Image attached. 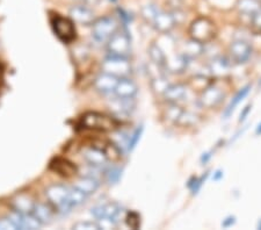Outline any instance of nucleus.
I'll return each instance as SVG.
<instances>
[{
    "instance_id": "f257e3e1",
    "label": "nucleus",
    "mask_w": 261,
    "mask_h": 230,
    "mask_svg": "<svg viewBox=\"0 0 261 230\" xmlns=\"http://www.w3.org/2000/svg\"><path fill=\"white\" fill-rule=\"evenodd\" d=\"M188 33L191 39L205 44L216 37L217 28L212 19L207 18V16H199L191 23Z\"/></svg>"
},
{
    "instance_id": "f03ea898",
    "label": "nucleus",
    "mask_w": 261,
    "mask_h": 230,
    "mask_svg": "<svg viewBox=\"0 0 261 230\" xmlns=\"http://www.w3.org/2000/svg\"><path fill=\"white\" fill-rule=\"evenodd\" d=\"M82 125L86 129L100 132H113L119 125V122L112 116L98 112H88L82 118Z\"/></svg>"
},
{
    "instance_id": "7ed1b4c3",
    "label": "nucleus",
    "mask_w": 261,
    "mask_h": 230,
    "mask_svg": "<svg viewBox=\"0 0 261 230\" xmlns=\"http://www.w3.org/2000/svg\"><path fill=\"white\" fill-rule=\"evenodd\" d=\"M117 31H119V24L112 16H102V18L95 19L92 23V36L96 42L102 44H106Z\"/></svg>"
},
{
    "instance_id": "20e7f679",
    "label": "nucleus",
    "mask_w": 261,
    "mask_h": 230,
    "mask_svg": "<svg viewBox=\"0 0 261 230\" xmlns=\"http://www.w3.org/2000/svg\"><path fill=\"white\" fill-rule=\"evenodd\" d=\"M69 193L70 187L57 184V185H51L47 188L45 196H47L49 202L53 205V207L57 209V212L65 214L72 209L69 203Z\"/></svg>"
},
{
    "instance_id": "39448f33",
    "label": "nucleus",
    "mask_w": 261,
    "mask_h": 230,
    "mask_svg": "<svg viewBox=\"0 0 261 230\" xmlns=\"http://www.w3.org/2000/svg\"><path fill=\"white\" fill-rule=\"evenodd\" d=\"M101 69H102L103 72H107L119 79L129 77L133 71L129 58L111 55L105 58L102 64H101Z\"/></svg>"
},
{
    "instance_id": "423d86ee",
    "label": "nucleus",
    "mask_w": 261,
    "mask_h": 230,
    "mask_svg": "<svg viewBox=\"0 0 261 230\" xmlns=\"http://www.w3.org/2000/svg\"><path fill=\"white\" fill-rule=\"evenodd\" d=\"M91 214L93 215L95 219H108L114 222L116 225L119 224L122 219H124L125 211L121 205L116 202H106L96 205V206L92 207Z\"/></svg>"
},
{
    "instance_id": "0eeeda50",
    "label": "nucleus",
    "mask_w": 261,
    "mask_h": 230,
    "mask_svg": "<svg viewBox=\"0 0 261 230\" xmlns=\"http://www.w3.org/2000/svg\"><path fill=\"white\" fill-rule=\"evenodd\" d=\"M106 49L108 55L129 58L130 52H132L130 37L127 34H124V33H120L117 31L115 34L108 40L106 43Z\"/></svg>"
},
{
    "instance_id": "6e6552de",
    "label": "nucleus",
    "mask_w": 261,
    "mask_h": 230,
    "mask_svg": "<svg viewBox=\"0 0 261 230\" xmlns=\"http://www.w3.org/2000/svg\"><path fill=\"white\" fill-rule=\"evenodd\" d=\"M53 28L56 36L64 43H71L77 37L73 21L69 18L56 14L53 18Z\"/></svg>"
},
{
    "instance_id": "1a4fd4ad",
    "label": "nucleus",
    "mask_w": 261,
    "mask_h": 230,
    "mask_svg": "<svg viewBox=\"0 0 261 230\" xmlns=\"http://www.w3.org/2000/svg\"><path fill=\"white\" fill-rule=\"evenodd\" d=\"M225 98V93L221 87L215 85V84H210V85L200 92L199 97V105L202 108H207V110H212V108L217 107L218 105L223 103Z\"/></svg>"
},
{
    "instance_id": "9d476101",
    "label": "nucleus",
    "mask_w": 261,
    "mask_h": 230,
    "mask_svg": "<svg viewBox=\"0 0 261 230\" xmlns=\"http://www.w3.org/2000/svg\"><path fill=\"white\" fill-rule=\"evenodd\" d=\"M230 60L237 64L246 63L252 55V47L248 42L244 40H236L230 44L229 48Z\"/></svg>"
},
{
    "instance_id": "9b49d317",
    "label": "nucleus",
    "mask_w": 261,
    "mask_h": 230,
    "mask_svg": "<svg viewBox=\"0 0 261 230\" xmlns=\"http://www.w3.org/2000/svg\"><path fill=\"white\" fill-rule=\"evenodd\" d=\"M151 24H152L153 28L157 32L162 33V34H168V33H171L174 29L176 24V20L171 12L159 10V12L157 13V15H155V18Z\"/></svg>"
},
{
    "instance_id": "f8f14e48",
    "label": "nucleus",
    "mask_w": 261,
    "mask_h": 230,
    "mask_svg": "<svg viewBox=\"0 0 261 230\" xmlns=\"http://www.w3.org/2000/svg\"><path fill=\"white\" fill-rule=\"evenodd\" d=\"M138 92V86L137 84L135 83L132 78L124 77L120 78L119 82H117V85L115 87L113 94L117 98L122 99H132L136 97Z\"/></svg>"
},
{
    "instance_id": "ddd939ff",
    "label": "nucleus",
    "mask_w": 261,
    "mask_h": 230,
    "mask_svg": "<svg viewBox=\"0 0 261 230\" xmlns=\"http://www.w3.org/2000/svg\"><path fill=\"white\" fill-rule=\"evenodd\" d=\"M70 16L73 22L85 24V26L92 24L95 20L94 12L92 11L90 7H87L85 5H75L73 7H71Z\"/></svg>"
},
{
    "instance_id": "4468645a",
    "label": "nucleus",
    "mask_w": 261,
    "mask_h": 230,
    "mask_svg": "<svg viewBox=\"0 0 261 230\" xmlns=\"http://www.w3.org/2000/svg\"><path fill=\"white\" fill-rule=\"evenodd\" d=\"M119 82L116 78L107 72H101L98 77L94 79V89L101 94H111L114 92L115 87Z\"/></svg>"
},
{
    "instance_id": "2eb2a0df",
    "label": "nucleus",
    "mask_w": 261,
    "mask_h": 230,
    "mask_svg": "<svg viewBox=\"0 0 261 230\" xmlns=\"http://www.w3.org/2000/svg\"><path fill=\"white\" fill-rule=\"evenodd\" d=\"M50 170L54 172L62 175V177H73L77 173V166H75L72 162L63 157H56L54 158L50 163Z\"/></svg>"
},
{
    "instance_id": "dca6fc26",
    "label": "nucleus",
    "mask_w": 261,
    "mask_h": 230,
    "mask_svg": "<svg viewBox=\"0 0 261 230\" xmlns=\"http://www.w3.org/2000/svg\"><path fill=\"white\" fill-rule=\"evenodd\" d=\"M188 62L189 61L181 53L174 54L170 57L166 56L164 71L168 73H182L187 69Z\"/></svg>"
},
{
    "instance_id": "f3484780",
    "label": "nucleus",
    "mask_w": 261,
    "mask_h": 230,
    "mask_svg": "<svg viewBox=\"0 0 261 230\" xmlns=\"http://www.w3.org/2000/svg\"><path fill=\"white\" fill-rule=\"evenodd\" d=\"M187 93V87L185 84H170L162 97L167 104H178L185 98Z\"/></svg>"
},
{
    "instance_id": "a211bd4d",
    "label": "nucleus",
    "mask_w": 261,
    "mask_h": 230,
    "mask_svg": "<svg viewBox=\"0 0 261 230\" xmlns=\"http://www.w3.org/2000/svg\"><path fill=\"white\" fill-rule=\"evenodd\" d=\"M231 60L225 56H216L209 62L208 68L214 76H224L231 68Z\"/></svg>"
},
{
    "instance_id": "6ab92c4d",
    "label": "nucleus",
    "mask_w": 261,
    "mask_h": 230,
    "mask_svg": "<svg viewBox=\"0 0 261 230\" xmlns=\"http://www.w3.org/2000/svg\"><path fill=\"white\" fill-rule=\"evenodd\" d=\"M181 54H182L188 61L196 60V58H199L204 54V44L191 39L184 43Z\"/></svg>"
},
{
    "instance_id": "aec40b11",
    "label": "nucleus",
    "mask_w": 261,
    "mask_h": 230,
    "mask_svg": "<svg viewBox=\"0 0 261 230\" xmlns=\"http://www.w3.org/2000/svg\"><path fill=\"white\" fill-rule=\"evenodd\" d=\"M84 158H85L88 164L95 167H102L107 164V157L102 150H100L95 146H91L85 150L84 152Z\"/></svg>"
},
{
    "instance_id": "412c9836",
    "label": "nucleus",
    "mask_w": 261,
    "mask_h": 230,
    "mask_svg": "<svg viewBox=\"0 0 261 230\" xmlns=\"http://www.w3.org/2000/svg\"><path fill=\"white\" fill-rule=\"evenodd\" d=\"M135 98L132 99H122V98H117L113 100L109 105L111 107V111H113L117 115H128L135 110Z\"/></svg>"
},
{
    "instance_id": "4be33fe9",
    "label": "nucleus",
    "mask_w": 261,
    "mask_h": 230,
    "mask_svg": "<svg viewBox=\"0 0 261 230\" xmlns=\"http://www.w3.org/2000/svg\"><path fill=\"white\" fill-rule=\"evenodd\" d=\"M99 181L94 177H91V175H85V177H82L75 181L73 187L78 188L79 191H82L83 193L86 195H91L96 192L99 188Z\"/></svg>"
},
{
    "instance_id": "5701e85b",
    "label": "nucleus",
    "mask_w": 261,
    "mask_h": 230,
    "mask_svg": "<svg viewBox=\"0 0 261 230\" xmlns=\"http://www.w3.org/2000/svg\"><path fill=\"white\" fill-rule=\"evenodd\" d=\"M238 12L241 14L251 16L261 11V3L259 0H237L236 4Z\"/></svg>"
},
{
    "instance_id": "b1692460",
    "label": "nucleus",
    "mask_w": 261,
    "mask_h": 230,
    "mask_svg": "<svg viewBox=\"0 0 261 230\" xmlns=\"http://www.w3.org/2000/svg\"><path fill=\"white\" fill-rule=\"evenodd\" d=\"M33 214L37 217L42 224H48L54 219L53 208L45 203H35L33 208Z\"/></svg>"
},
{
    "instance_id": "393cba45",
    "label": "nucleus",
    "mask_w": 261,
    "mask_h": 230,
    "mask_svg": "<svg viewBox=\"0 0 261 230\" xmlns=\"http://www.w3.org/2000/svg\"><path fill=\"white\" fill-rule=\"evenodd\" d=\"M250 91H251V85H246V86H244L243 89L239 90L237 93H236V95L232 98V100H231V103L229 104V106L225 108L224 114H223V115H224V119H228L229 116L232 114L234 108L238 106L239 103L243 101V100L247 97V94L250 93Z\"/></svg>"
},
{
    "instance_id": "a878e982",
    "label": "nucleus",
    "mask_w": 261,
    "mask_h": 230,
    "mask_svg": "<svg viewBox=\"0 0 261 230\" xmlns=\"http://www.w3.org/2000/svg\"><path fill=\"white\" fill-rule=\"evenodd\" d=\"M147 52H149L151 62H152L155 66H159V68L164 70V65H165L166 61V55L165 53H164V50L159 47L158 44L151 43Z\"/></svg>"
},
{
    "instance_id": "bb28decb",
    "label": "nucleus",
    "mask_w": 261,
    "mask_h": 230,
    "mask_svg": "<svg viewBox=\"0 0 261 230\" xmlns=\"http://www.w3.org/2000/svg\"><path fill=\"white\" fill-rule=\"evenodd\" d=\"M35 202L26 195H20L13 201L14 211L19 213H33V208Z\"/></svg>"
},
{
    "instance_id": "cd10ccee",
    "label": "nucleus",
    "mask_w": 261,
    "mask_h": 230,
    "mask_svg": "<svg viewBox=\"0 0 261 230\" xmlns=\"http://www.w3.org/2000/svg\"><path fill=\"white\" fill-rule=\"evenodd\" d=\"M168 86H170V82L164 74H158L151 79V90L155 95H163Z\"/></svg>"
},
{
    "instance_id": "c85d7f7f",
    "label": "nucleus",
    "mask_w": 261,
    "mask_h": 230,
    "mask_svg": "<svg viewBox=\"0 0 261 230\" xmlns=\"http://www.w3.org/2000/svg\"><path fill=\"white\" fill-rule=\"evenodd\" d=\"M184 112V108L180 106L178 104H170L168 105V107L166 108L165 111H164V118H165L166 121L168 122H172V123H176L178 122L179 118L182 114Z\"/></svg>"
},
{
    "instance_id": "c756f323",
    "label": "nucleus",
    "mask_w": 261,
    "mask_h": 230,
    "mask_svg": "<svg viewBox=\"0 0 261 230\" xmlns=\"http://www.w3.org/2000/svg\"><path fill=\"white\" fill-rule=\"evenodd\" d=\"M87 195L85 193H83L82 191H79L78 188L72 187L70 188V193H69V203L71 205V207H77L81 206L84 202L86 201Z\"/></svg>"
},
{
    "instance_id": "7c9ffc66",
    "label": "nucleus",
    "mask_w": 261,
    "mask_h": 230,
    "mask_svg": "<svg viewBox=\"0 0 261 230\" xmlns=\"http://www.w3.org/2000/svg\"><path fill=\"white\" fill-rule=\"evenodd\" d=\"M213 83L214 82L210 81V78H208L207 76H200V74H197V76L191 79L189 85L192 86V89L194 91L202 92L204 89H207L210 84H213Z\"/></svg>"
},
{
    "instance_id": "2f4dec72",
    "label": "nucleus",
    "mask_w": 261,
    "mask_h": 230,
    "mask_svg": "<svg viewBox=\"0 0 261 230\" xmlns=\"http://www.w3.org/2000/svg\"><path fill=\"white\" fill-rule=\"evenodd\" d=\"M200 121L199 115L195 114V113H192V112H187V111H184L178 120V124L182 125V127H192V125L196 124L197 122Z\"/></svg>"
},
{
    "instance_id": "473e14b6",
    "label": "nucleus",
    "mask_w": 261,
    "mask_h": 230,
    "mask_svg": "<svg viewBox=\"0 0 261 230\" xmlns=\"http://www.w3.org/2000/svg\"><path fill=\"white\" fill-rule=\"evenodd\" d=\"M158 12H159V8L155 5H153V4H147V5H144L141 8L142 18L144 19L146 22H150V23H152V21L154 20Z\"/></svg>"
},
{
    "instance_id": "72a5a7b5",
    "label": "nucleus",
    "mask_w": 261,
    "mask_h": 230,
    "mask_svg": "<svg viewBox=\"0 0 261 230\" xmlns=\"http://www.w3.org/2000/svg\"><path fill=\"white\" fill-rule=\"evenodd\" d=\"M124 220H125V223L129 228L132 229H138L141 227V215L138 214L137 212L135 211H130L128 213H125V216H124Z\"/></svg>"
},
{
    "instance_id": "f704fd0d",
    "label": "nucleus",
    "mask_w": 261,
    "mask_h": 230,
    "mask_svg": "<svg viewBox=\"0 0 261 230\" xmlns=\"http://www.w3.org/2000/svg\"><path fill=\"white\" fill-rule=\"evenodd\" d=\"M208 175H209V172L203 174V175H202V177H200V178L193 177V178L191 179V181L188 182L187 186H188L189 188H191V191H192L193 194H197V193H199V191L201 190V187H202V185H203V183L205 182V179H207Z\"/></svg>"
},
{
    "instance_id": "c9c22d12",
    "label": "nucleus",
    "mask_w": 261,
    "mask_h": 230,
    "mask_svg": "<svg viewBox=\"0 0 261 230\" xmlns=\"http://www.w3.org/2000/svg\"><path fill=\"white\" fill-rule=\"evenodd\" d=\"M72 229L75 230H100L101 227L98 222H92V221H81L72 225Z\"/></svg>"
},
{
    "instance_id": "e433bc0d",
    "label": "nucleus",
    "mask_w": 261,
    "mask_h": 230,
    "mask_svg": "<svg viewBox=\"0 0 261 230\" xmlns=\"http://www.w3.org/2000/svg\"><path fill=\"white\" fill-rule=\"evenodd\" d=\"M143 131H144V128H143V125H138V128H136V131L133 133V135H130L129 137V146H128V150H132L135 149V146L137 145L138 141H140Z\"/></svg>"
},
{
    "instance_id": "4c0bfd02",
    "label": "nucleus",
    "mask_w": 261,
    "mask_h": 230,
    "mask_svg": "<svg viewBox=\"0 0 261 230\" xmlns=\"http://www.w3.org/2000/svg\"><path fill=\"white\" fill-rule=\"evenodd\" d=\"M251 24L255 33H261V11H259L254 15H252Z\"/></svg>"
},
{
    "instance_id": "58836bf2",
    "label": "nucleus",
    "mask_w": 261,
    "mask_h": 230,
    "mask_svg": "<svg viewBox=\"0 0 261 230\" xmlns=\"http://www.w3.org/2000/svg\"><path fill=\"white\" fill-rule=\"evenodd\" d=\"M0 229L2 230H15L18 229L16 225L13 223L10 217H6V219H0Z\"/></svg>"
},
{
    "instance_id": "ea45409f",
    "label": "nucleus",
    "mask_w": 261,
    "mask_h": 230,
    "mask_svg": "<svg viewBox=\"0 0 261 230\" xmlns=\"http://www.w3.org/2000/svg\"><path fill=\"white\" fill-rule=\"evenodd\" d=\"M121 175V170L120 169H111L108 171V177L111 182H117L119 181Z\"/></svg>"
},
{
    "instance_id": "a19ab883",
    "label": "nucleus",
    "mask_w": 261,
    "mask_h": 230,
    "mask_svg": "<svg viewBox=\"0 0 261 230\" xmlns=\"http://www.w3.org/2000/svg\"><path fill=\"white\" fill-rule=\"evenodd\" d=\"M236 223V216H228L223 220L222 222V227L223 228H230Z\"/></svg>"
},
{
    "instance_id": "79ce46f5",
    "label": "nucleus",
    "mask_w": 261,
    "mask_h": 230,
    "mask_svg": "<svg viewBox=\"0 0 261 230\" xmlns=\"http://www.w3.org/2000/svg\"><path fill=\"white\" fill-rule=\"evenodd\" d=\"M251 108H252L251 105H247V106H245V108H244L243 112L241 113V118H239V122H243V121L247 118V115H248V113H250Z\"/></svg>"
},
{
    "instance_id": "37998d69",
    "label": "nucleus",
    "mask_w": 261,
    "mask_h": 230,
    "mask_svg": "<svg viewBox=\"0 0 261 230\" xmlns=\"http://www.w3.org/2000/svg\"><path fill=\"white\" fill-rule=\"evenodd\" d=\"M210 158H212V152H205V154H203L202 155V157H201V163L202 164H207V163L209 162V160Z\"/></svg>"
},
{
    "instance_id": "c03bdc74",
    "label": "nucleus",
    "mask_w": 261,
    "mask_h": 230,
    "mask_svg": "<svg viewBox=\"0 0 261 230\" xmlns=\"http://www.w3.org/2000/svg\"><path fill=\"white\" fill-rule=\"evenodd\" d=\"M222 177H223V172H222L221 170H218V171H216V172L214 173V178L213 179H214L215 182H218Z\"/></svg>"
},
{
    "instance_id": "a18cd8bd",
    "label": "nucleus",
    "mask_w": 261,
    "mask_h": 230,
    "mask_svg": "<svg viewBox=\"0 0 261 230\" xmlns=\"http://www.w3.org/2000/svg\"><path fill=\"white\" fill-rule=\"evenodd\" d=\"M255 134H256V135H261V123L258 125V127H256Z\"/></svg>"
},
{
    "instance_id": "49530a36",
    "label": "nucleus",
    "mask_w": 261,
    "mask_h": 230,
    "mask_svg": "<svg viewBox=\"0 0 261 230\" xmlns=\"http://www.w3.org/2000/svg\"><path fill=\"white\" fill-rule=\"evenodd\" d=\"M258 228H259V229H261V221H260L259 224H258Z\"/></svg>"
},
{
    "instance_id": "de8ad7c7",
    "label": "nucleus",
    "mask_w": 261,
    "mask_h": 230,
    "mask_svg": "<svg viewBox=\"0 0 261 230\" xmlns=\"http://www.w3.org/2000/svg\"><path fill=\"white\" fill-rule=\"evenodd\" d=\"M112 2H116V0H112Z\"/></svg>"
}]
</instances>
